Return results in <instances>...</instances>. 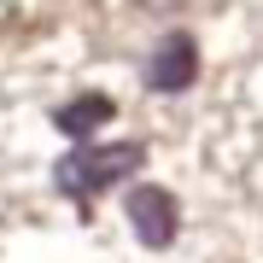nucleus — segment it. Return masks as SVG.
<instances>
[{
    "instance_id": "1",
    "label": "nucleus",
    "mask_w": 263,
    "mask_h": 263,
    "mask_svg": "<svg viewBox=\"0 0 263 263\" xmlns=\"http://www.w3.org/2000/svg\"><path fill=\"white\" fill-rule=\"evenodd\" d=\"M141 141H111V146H76L65 158L53 164V187L65 199H94L105 187H117V181H129L135 170H141Z\"/></svg>"
},
{
    "instance_id": "2",
    "label": "nucleus",
    "mask_w": 263,
    "mask_h": 263,
    "mask_svg": "<svg viewBox=\"0 0 263 263\" xmlns=\"http://www.w3.org/2000/svg\"><path fill=\"white\" fill-rule=\"evenodd\" d=\"M193 76H199V47H193V35L170 29L158 47H152V59H146V88H158V94H181V88H193Z\"/></svg>"
},
{
    "instance_id": "3",
    "label": "nucleus",
    "mask_w": 263,
    "mask_h": 263,
    "mask_svg": "<svg viewBox=\"0 0 263 263\" xmlns=\"http://www.w3.org/2000/svg\"><path fill=\"white\" fill-rule=\"evenodd\" d=\"M129 228L141 234V246L164 252V246H176L181 211H176V199H170L164 187H135V193H129Z\"/></svg>"
},
{
    "instance_id": "4",
    "label": "nucleus",
    "mask_w": 263,
    "mask_h": 263,
    "mask_svg": "<svg viewBox=\"0 0 263 263\" xmlns=\"http://www.w3.org/2000/svg\"><path fill=\"white\" fill-rule=\"evenodd\" d=\"M111 117H117L111 94H76L70 105H59V111H53V129H59V135H76V141H82V135H94L100 123H111Z\"/></svg>"
},
{
    "instance_id": "5",
    "label": "nucleus",
    "mask_w": 263,
    "mask_h": 263,
    "mask_svg": "<svg viewBox=\"0 0 263 263\" xmlns=\"http://www.w3.org/2000/svg\"><path fill=\"white\" fill-rule=\"evenodd\" d=\"M141 12H176V6H187V0H135Z\"/></svg>"
}]
</instances>
